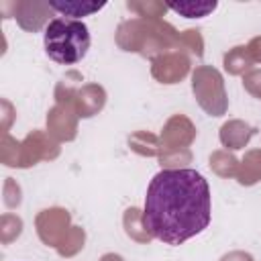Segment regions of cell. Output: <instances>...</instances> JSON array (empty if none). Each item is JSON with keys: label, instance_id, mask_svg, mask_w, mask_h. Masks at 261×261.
<instances>
[{"label": "cell", "instance_id": "2", "mask_svg": "<svg viewBox=\"0 0 261 261\" xmlns=\"http://www.w3.org/2000/svg\"><path fill=\"white\" fill-rule=\"evenodd\" d=\"M43 43H45L47 55L53 61L61 65H73L86 57L92 39L86 22L57 16L49 20V24L45 27Z\"/></svg>", "mask_w": 261, "mask_h": 261}, {"label": "cell", "instance_id": "4", "mask_svg": "<svg viewBox=\"0 0 261 261\" xmlns=\"http://www.w3.org/2000/svg\"><path fill=\"white\" fill-rule=\"evenodd\" d=\"M167 6L186 16V18H202V16H208L212 10H216V0H179V2H167Z\"/></svg>", "mask_w": 261, "mask_h": 261}, {"label": "cell", "instance_id": "3", "mask_svg": "<svg viewBox=\"0 0 261 261\" xmlns=\"http://www.w3.org/2000/svg\"><path fill=\"white\" fill-rule=\"evenodd\" d=\"M49 6L57 10L65 18H75L80 16H90L106 6V2H94V0H49Z\"/></svg>", "mask_w": 261, "mask_h": 261}, {"label": "cell", "instance_id": "1", "mask_svg": "<svg viewBox=\"0 0 261 261\" xmlns=\"http://www.w3.org/2000/svg\"><path fill=\"white\" fill-rule=\"evenodd\" d=\"M212 196L196 169H161L149 184L143 210L147 232L165 243L181 245L208 228Z\"/></svg>", "mask_w": 261, "mask_h": 261}]
</instances>
